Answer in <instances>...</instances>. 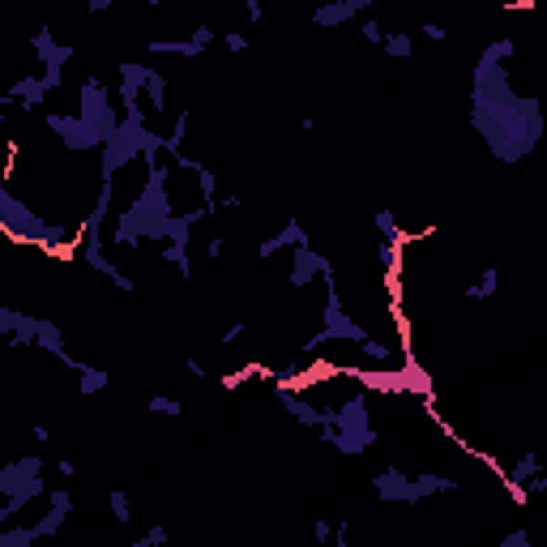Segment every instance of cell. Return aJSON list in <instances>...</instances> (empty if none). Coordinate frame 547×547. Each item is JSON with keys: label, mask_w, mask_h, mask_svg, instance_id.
<instances>
[{"label": "cell", "mask_w": 547, "mask_h": 547, "mask_svg": "<svg viewBox=\"0 0 547 547\" xmlns=\"http://www.w3.org/2000/svg\"><path fill=\"white\" fill-rule=\"evenodd\" d=\"M0 223L13 240H34V244H47L56 248V240H64V227H51V223H39L13 193L0 188Z\"/></svg>", "instance_id": "obj_1"}, {"label": "cell", "mask_w": 547, "mask_h": 547, "mask_svg": "<svg viewBox=\"0 0 547 547\" xmlns=\"http://www.w3.org/2000/svg\"><path fill=\"white\" fill-rule=\"evenodd\" d=\"M329 445H338L342 454H364L372 432H368V411H364V398H351L342 411H334V428H321Z\"/></svg>", "instance_id": "obj_2"}, {"label": "cell", "mask_w": 547, "mask_h": 547, "mask_svg": "<svg viewBox=\"0 0 547 547\" xmlns=\"http://www.w3.org/2000/svg\"><path fill=\"white\" fill-rule=\"evenodd\" d=\"M77 116H81V120H86V124L103 137V141L120 128V116L111 111V103H107V86H103L98 77H90V81L81 86V111H77Z\"/></svg>", "instance_id": "obj_3"}, {"label": "cell", "mask_w": 547, "mask_h": 547, "mask_svg": "<svg viewBox=\"0 0 547 547\" xmlns=\"http://www.w3.org/2000/svg\"><path fill=\"white\" fill-rule=\"evenodd\" d=\"M39 471H43V462H39V458H17V462L0 466V492L26 505L30 496H39V492H43V479H39Z\"/></svg>", "instance_id": "obj_4"}, {"label": "cell", "mask_w": 547, "mask_h": 547, "mask_svg": "<svg viewBox=\"0 0 547 547\" xmlns=\"http://www.w3.org/2000/svg\"><path fill=\"white\" fill-rule=\"evenodd\" d=\"M325 282H329V304H325V338L334 342V338H347V342H364L368 334H364V325H355L347 312H342V304H338V287H334V270H325Z\"/></svg>", "instance_id": "obj_5"}, {"label": "cell", "mask_w": 547, "mask_h": 547, "mask_svg": "<svg viewBox=\"0 0 547 547\" xmlns=\"http://www.w3.org/2000/svg\"><path fill=\"white\" fill-rule=\"evenodd\" d=\"M47 124L64 137L68 150H94V145H103V137H98L81 116H47Z\"/></svg>", "instance_id": "obj_6"}, {"label": "cell", "mask_w": 547, "mask_h": 547, "mask_svg": "<svg viewBox=\"0 0 547 547\" xmlns=\"http://www.w3.org/2000/svg\"><path fill=\"white\" fill-rule=\"evenodd\" d=\"M329 261L321 252H312L308 244H295V270H291V287H308L317 274H325Z\"/></svg>", "instance_id": "obj_7"}, {"label": "cell", "mask_w": 547, "mask_h": 547, "mask_svg": "<svg viewBox=\"0 0 547 547\" xmlns=\"http://www.w3.org/2000/svg\"><path fill=\"white\" fill-rule=\"evenodd\" d=\"M377 496L381 501H419V488H415V479H402L394 466L377 479Z\"/></svg>", "instance_id": "obj_8"}, {"label": "cell", "mask_w": 547, "mask_h": 547, "mask_svg": "<svg viewBox=\"0 0 547 547\" xmlns=\"http://www.w3.org/2000/svg\"><path fill=\"white\" fill-rule=\"evenodd\" d=\"M145 77H150V68H141V64H120V107H124V111L137 107V90L145 86Z\"/></svg>", "instance_id": "obj_9"}, {"label": "cell", "mask_w": 547, "mask_h": 547, "mask_svg": "<svg viewBox=\"0 0 547 547\" xmlns=\"http://www.w3.org/2000/svg\"><path fill=\"white\" fill-rule=\"evenodd\" d=\"M68 513H73V501H68V492H60V488H56V492H51V513L34 522V535H39V539H43V535H56V531H60V522H64Z\"/></svg>", "instance_id": "obj_10"}, {"label": "cell", "mask_w": 547, "mask_h": 547, "mask_svg": "<svg viewBox=\"0 0 547 547\" xmlns=\"http://www.w3.org/2000/svg\"><path fill=\"white\" fill-rule=\"evenodd\" d=\"M9 98H21V107L34 111V107L47 98V86H43V77H17L13 90H9Z\"/></svg>", "instance_id": "obj_11"}, {"label": "cell", "mask_w": 547, "mask_h": 547, "mask_svg": "<svg viewBox=\"0 0 547 547\" xmlns=\"http://www.w3.org/2000/svg\"><path fill=\"white\" fill-rule=\"evenodd\" d=\"M287 244H308V235H304V227H300L295 218H291V223H287V227H282L274 240H265L257 252H261V257H274V252H278V248H287Z\"/></svg>", "instance_id": "obj_12"}, {"label": "cell", "mask_w": 547, "mask_h": 547, "mask_svg": "<svg viewBox=\"0 0 547 547\" xmlns=\"http://www.w3.org/2000/svg\"><path fill=\"white\" fill-rule=\"evenodd\" d=\"M278 402H282V407H287L300 424H308V428H317V424H321V411H317V407H308L304 398H295V389H278Z\"/></svg>", "instance_id": "obj_13"}, {"label": "cell", "mask_w": 547, "mask_h": 547, "mask_svg": "<svg viewBox=\"0 0 547 547\" xmlns=\"http://www.w3.org/2000/svg\"><path fill=\"white\" fill-rule=\"evenodd\" d=\"M347 17H355V9H351L347 0H329V4H321V9L312 13V21H317V26H342Z\"/></svg>", "instance_id": "obj_14"}, {"label": "cell", "mask_w": 547, "mask_h": 547, "mask_svg": "<svg viewBox=\"0 0 547 547\" xmlns=\"http://www.w3.org/2000/svg\"><path fill=\"white\" fill-rule=\"evenodd\" d=\"M34 342H39L43 351H51V355L64 351V342H60V325H51V321H39V325H34Z\"/></svg>", "instance_id": "obj_15"}, {"label": "cell", "mask_w": 547, "mask_h": 547, "mask_svg": "<svg viewBox=\"0 0 547 547\" xmlns=\"http://www.w3.org/2000/svg\"><path fill=\"white\" fill-rule=\"evenodd\" d=\"M150 51H154V56H167V51H171V56H197L188 39H150Z\"/></svg>", "instance_id": "obj_16"}, {"label": "cell", "mask_w": 547, "mask_h": 547, "mask_svg": "<svg viewBox=\"0 0 547 547\" xmlns=\"http://www.w3.org/2000/svg\"><path fill=\"white\" fill-rule=\"evenodd\" d=\"M34 325H39V317H21L13 325V334H9V347H30L34 342Z\"/></svg>", "instance_id": "obj_17"}, {"label": "cell", "mask_w": 547, "mask_h": 547, "mask_svg": "<svg viewBox=\"0 0 547 547\" xmlns=\"http://www.w3.org/2000/svg\"><path fill=\"white\" fill-rule=\"evenodd\" d=\"M163 261L175 265L184 278H188V270H193V265H188V244H167V248H163Z\"/></svg>", "instance_id": "obj_18"}, {"label": "cell", "mask_w": 547, "mask_h": 547, "mask_svg": "<svg viewBox=\"0 0 547 547\" xmlns=\"http://www.w3.org/2000/svg\"><path fill=\"white\" fill-rule=\"evenodd\" d=\"M77 372H81V394H98V389L107 385V372H103V368H90V364H81Z\"/></svg>", "instance_id": "obj_19"}, {"label": "cell", "mask_w": 547, "mask_h": 547, "mask_svg": "<svg viewBox=\"0 0 547 547\" xmlns=\"http://www.w3.org/2000/svg\"><path fill=\"white\" fill-rule=\"evenodd\" d=\"M145 94H150V107H167V81L158 77V73H150L145 77V86H141Z\"/></svg>", "instance_id": "obj_20"}, {"label": "cell", "mask_w": 547, "mask_h": 547, "mask_svg": "<svg viewBox=\"0 0 547 547\" xmlns=\"http://www.w3.org/2000/svg\"><path fill=\"white\" fill-rule=\"evenodd\" d=\"M377 227L385 231V240H389V244H398V248L407 244V235L398 231V223H394V214H389V210H377Z\"/></svg>", "instance_id": "obj_21"}, {"label": "cell", "mask_w": 547, "mask_h": 547, "mask_svg": "<svg viewBox=\"0 0 547 547\" xmlns=\"http://www.w3.org/2000/svg\"><path fill=\"white\" fill-rule=\"evenodd\" d=\"M496 287H501V274H496V270H484V278H479L475 287H466V295H471V300H484V295H492Z\"/></svg>", "instance_id": "obj_22"}, {"label": "cell", "mask_w": 547, "mask_h": 547, "mask_svg": "<svg viewBox=\"0 0 547 547\" xmlns=\"http://www.w3.org/2000/svg\"><path fill=\"white\" fill-rule=\"evenodd\" d=\"M39 535H34V526H21V531H0V547H26L34 543Z\"/></svg>", "instance_id": "obj_23"}, {"label": "cell", "mask_w": 547, "mask_h": 547, "mask_svg": "<svg viewBox=\"0 0 547 547\" xmlns=\"http://www.w3.org/2000/svg\"><path fill=\"white\" fill-rule=\"evenodd\" d=\"M184 128H188V111H180V120H175V128H171V137H163V150H171V158L180 154V141H184Z\"/></svg>", "instance_id": "obj_24"}, {"label": "cell", "mask_w": 547, "mask_h": 547, "mask_svg": "<svg viewBox=\"0 0 547 547\" xmlns=\"http://www.w3.org/2000/svg\"><path fill=\"white\" fill-rule=\"evenodd\" d=\"M381 47H385L389 56H411V34H385Z\"/></svg>", "instance_id": "obj_25"}, {"label": "cell", "mask_w": 547, "mask_h": 547, "mask_svg": "<svg viewBox=\"0 0 547 547\" xmlns=\"http://www.w3.org/2000/svg\"><path fill=\"white\" fill-rule=\"evenodd\" d=\"M377 257H381V265L389 270V282H398V244H381Z\"/></svg>", "instance_id": "obj_26"}, {"label": "cell", "mask_w": 547, "mask_h": 547, "mask_svg": "<svg viewBox=\"0 0 547 547\" xmlns=\"http://www.w3.org/2000/svg\"><path fill=\"white\" fill-rule=\"evenodd\" d=\"M34 51H39V60H43V64H47V60L56 56V43H51V30H39V34H34Z\"/></svg>", "instance_id": "obj_27"}, {"label": "cell", "mask_w": 547, "mask_h": 547, "mask_svg": "<svg viewBox=\"0 0 547 547\" xmlns=\"http://www.w3.org/2000/svg\"><path fill=\"white\" fill-rule=\"evenodd\" d=\"M150 411H158V415H171V419H175V415H180V398H163V394H154V398H150Z\"/></svg>", "instance_id": "obj_28"}, {"label": "cell", "mask_w": 547, "mask_h": 547, "mask_svg": "<svg viewBox=\"0 0 547 547\" xmlns=\"http://www.w3.org/2000/svg\"><path fill=\"white\" fill-rule=\"evenodd\" d=\"M505 56H513V39H501V43H492V47L484 51V60H492V64H501Z\"/></svg>", "instance_id": "obj_29"}, {"label": "cell", "mask_w": 547, "mask_h": 547, "mask_svg": "<svg viewBox=\"0 0 547 547\" xmlns=\"http://www.w3.org/2000/svg\"><path fill=\"white\" fill-rule=\"evenodd\" d=\"M111 518L116 522H128L133 513H128V492H111Z\"/></svg>", "instance_id": "obj_30"}, {"label": "cell", "mask_w": 547, "mask_h": 547, "mask_svg": "<svg viewBox=\"0 0 547 547\" xmlns=\"http://www.w3.org/2000/svg\"><path fill=\"white\" fill-rule=\"evenodd\" d=\"M535 471H539V458H522V462L513 466V479H509V484H522V479H531Z\"/></svg>", "instance_id": "obj_31"}, {"label": "cell", "mask_w": 547, "mask_h": 547, "mask_svg": "<svg viewBox=\"0 0 547 547\" xmlns=\"http://www.w3.org/2000/svg\"><path fill=\"white\" fill-rule=\"evenodd\" d=\"M359 347H364V355H368V359H377V364H385V359H389V347H385V342H368V338H364Z\"/></svg>", "instance_id": "obj_32"}, {"label": "cell", "mask_w": 547, "mask_h": 547, "mask_svg": "<svg viewBox=\"0 0 547 547\" xmlns=\"http://www.w3.org/2000/svg\"><path fill=\"white\" fill-rule=\"evenodd\" d=\"M210 39H214V30H210V26H201V30H193V39H188V43H193V51L201 56V51L210 47Z\"/></svg>", "instance_id": "obj_33"}, {"label": "cell", "mask_w": 547, "mask_h": 547, "mask_svg": "<svg viewBox=\"0 0 547 547\" xmlns=\"http://www.w3.org/2000/svg\"><path fill=\"white\" fill-rule=\"evenodd\" d=\"M158 543H167V526H154V531H150L145 539H137L133 547H158Z\"/></svg>", "instance_id": "obj_34"}, {"label": "cell", "mask_w": 547, "mask_h": 547, "mask_svg": "<svg viewBox=\"0 0 547 547\" xmlns=\"http://www.w3.org/2000/svg\"><path fill=\"white\" fill-rule=\"evenodd\" d=\"M43 86H47V90L60 86V64H43Z\"/></svg>", "instance_id": "obj_35"}, {"label": "cell", "mask_w": 547, "mask_h": 547, "mask_svg": "<svg viewBox=\"0 0 547 547\" xmlns=\"http://www.w3.org/2000/svg\"><path fill=\"white\" fill-rule=\"evenodd\" d=\"M531 543V535H526V531H518V535H509V539H505V547H526Z\"/></svg>", "instance_id": "obj_36"}, {"label": "cell", "mask_w": 547, "mask_h": 547, "mask_svg": "<svg viewBox=\"0 0 547 547\" xmlns=\"http://www.w3.org/2000/svg\"><path fill=\"white\" fill-rule=\"evenodd\" d=\"M364 39H368V43H381V39H385V34H381V30H377V21H368V26H364Z\"/></svg>", "instance_id": "obj_37"}, {"label": "cell", "mask_w": 547, "mask_h": 547, "mask_svg": "<svg viewBox=\"0 0 547 547\" xmlns=\"http://www.w3.org/2000/svg\"><path fill=\"white\" fill-rule=\"evenodd\" d=\"M227 47H231V51H244V47H248V39H244V34H227Z\"/></svg>", "instance_id": "obj_38"}, {"label": "cell", "mask_w": 547, "mask_h": 547, "mask_svg": "<svg viewBox=\"0 0 547 547\" xmlns=\"http://www.w3.org/2000/svg\"><path fill=\"white\" fill-rule=\"evenodd\" d=\"M424 34H428V39H436V43H441V39H445V30H441V26H436V21H428V26H424Z\"/></svg>", "instance_id": "obj_39"}, {"label": "cell", "mask_w": 547, "mask_h": 547, "mask_svg": "<svg viewBox=\"0 0 547 547\" xmlns=\"http://www.w3.org/2000/svg\"><path fill=\"white\" fill-rule=\"evenodd\" d=\"M547 488V475H539V471H535V479H531V492H543Z\"/></svg>", "instance_id": "obj_40"}, {"label": "cell", "mask_w": 547, "mask_h": 547, "mask_svg": "<svg viewBox=\"0 0 547 547\" xmlns=\"http://www.w3.org/2000/svg\"><path fill=\"white\" fill-rule=\"evenodd\" d=\"M103 9H111V0H90V13H103Z\"/></svg>", "instance_id": "obj_41"}, {"label": "cell", "mask_w": 547, "mask_h": 547, "mask_svg": "<svg viewBox=\"0 0 547 547\" xmlns=\"http://www.w3.org/2000/svg\"><path fill=\"white\" fill-rule=\"evenodd\" d=\"M347 4H351V9L359 13V9H364V4H372V0H347Z\"/></svg>", "instance_id": "obj_42"}, {"label": "cell", "mask_w": 547, "mask_h": 547, "mask_svg": "<svg viewBox=\"0 0 547 547\" xmlns=\"http://www.w3.org/2000/svg\"><path fill=\"white\" fill-rule=\"evenodd\" d=\"M145 4H158V0H145Z\"/></svg>", "instance_id": "obj_43"}]
</instances>
